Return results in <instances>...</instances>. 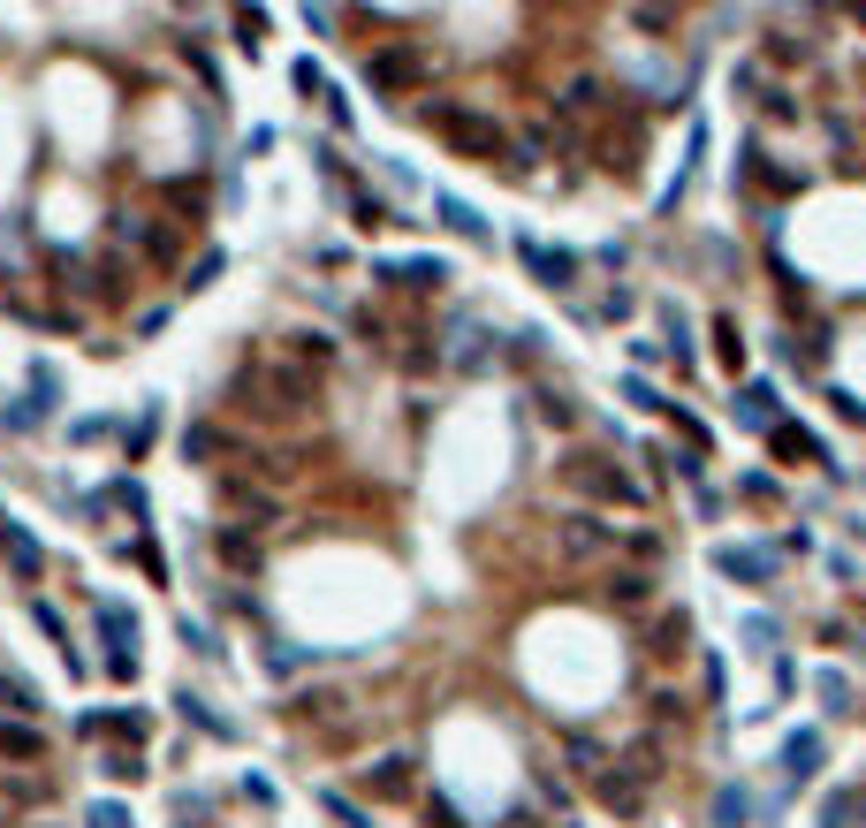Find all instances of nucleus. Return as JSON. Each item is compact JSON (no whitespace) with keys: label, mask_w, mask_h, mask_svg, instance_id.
Segmentation results:
<instances>
[{"label":"nucleus","mask_w":866,"mask_h":828,"mask_svg":"<svg viewBox=\"0 0 866 828\" xmlns=\"http://www.w3.org/2000/svg\"><path fill=\"white\" fill-rule=\"evenodd\" d=\"M426 130L456 152V160H479V168H494L502 152H510V130L486 115V107H472V99H433L426 107Z\"/></svg>","instance_id":"1"},{"label":"nucleus","mask_w":866,"mask_h":828,"mask_svg":"<svg viewBox=\"0 0 866 828\" xmlns=\"http://www.w3.org/2000/svg\"><path fill=\"white\" fill-rule=\"evenodd\" d=\"M563 480L578 486V494H593V502H623V510H639V502H647V486L631 480L616 456H570Z\"/></svg>","instance_id":"2"},{"label":"nucleus","mask_w":866,"mask_h":828,"mask_svg":"<svg viewBox=\"0 0 866 828\" xmlns=\"http://www.w3.org/2000/svg\"><path fill=\"white\" fill-rule=\"evenodd\" d=\"M555 555L563 563H601V555H616V524L593 518V510H563L555 518Z\"/></svg>","instance_id":"3"},{"label":"nucleus","mask_w":866,"mask_h":828,"mask_svg":"<svg viewBox=\"0 0 866 828\" xmlns=\"http://www.w3.org/2000/svg\"><path fill=\"white\" fill-rule=\"evenodd\" d=\"M365 85H373V99H403V91H419L426 85V53L419 46H381L373 61H365Z\"/></svg>","instance_id":"4"},{"label":"nucleus","mask_w":866,"mask_h":828,"mask_svg":"<svg viewBox=\"0 0 866 828\" xmlns=\"http://www.w3.org/2000/svg\"><path fill=\"white\" fill-rule=\"evenodd\" d=\"M411 768H419L411 752H381L373 768H357V783H365V798H381V806H388V798H411V783H419Z\"/></svg>","instance_id":"5"},{"label":"nucleus","mask_w":866,"mask_h":828,"mask_svg":"<svg viewBox=\"0 0 866 828\" xmlns=\"http://www.w3.org/2000/svg\"><path fill=\"white\" fill-rule=\"evenodd\" d=\"M115 236H122V244H137L152 266H175V252H183V236H175V228H160V220H145V214H122V220H115Z\"/></svg>","instance_id":"6"},{"label":"nucleus","mask_w":866,"mask_h":828,"mask_svg":"<svg viewBox=\"0 0 866 828\" xmlns=\"http://www.w3.org/2000/svg\"><path fill=\"white\" fill-rule=\"evenodd\" d=\"M244 441L228 434V426H214V418H198V426H183V456L190 464H214V456H236Z\"/></svg>","instance_id":"7"},{"label":"nucleus","mask_w":866,"mask_h":828,"mask_svg":"<svg viewBox=\"0 0 866 828\" xmlns=\"http://www.w3.org/2000/svg\"><path fill=\"white\" fill-rule=\"evenodd\" d=\"M0 760H46V730L31 722V714H16V722H0Z\"/></svg>","instance_id":"8"},{"label":"nucleus","mask_w":866,"mask_h":828,"mask_svg":"<svg viewBox=\"0 0 866 828\" xmlns=\"http://www.w3.org/2000/svg\"><path fill=\"white\" fill-rule=\"evenodd\" d=\"M715 570H722V578H745V585H768V578H776V555H760V548H715Z\"/></svg>","instance_id":"9"},{"label":"nucleus","mask_w":866,"mask_h":828,"mask_svg":"<svg viewBox=\"0 0 866 828\" xmlns=\"http://www.w3.org/2000/svg\"><path fill=\"white\" fill-rule=\"evenodd\" d=\"M783 776H790V783H814V776H821V730H798V738L783 745Z\"/></svg>","instance_id":"10"},{"label":"nucleus","mask_w":866,"mask_h":828,"mask_svg":"<svg viewBox=\"0 0 866 828\" xmlns=\"http://www.w3.org/2000/svg\"><path fill=\"white\" fill-rule=\"evenodd\" d=\"M616 760H623V768H631V776H639V783H661V776H669V752H661V738H631L623 745V752H616Z\"/></svg>","instance_id":"11"},{"label":"nucleus","mask_w":866,"mask_h":828,"mask_svg":"<svg viewBox=\"0 0 866 828\" xmlns=\"http://www.w3.org/2000/svg\"><path fill=\"white\" fill-rule=\"evenodd\" d=\"M518 252L532 259V274H540L548 289H570V282H578V259H570V252H548V244H532V236H524Z\"/></svg>","instance_id":"12"},{"label":"nucleus","mask_w":866,"mask_h":828,"mask_svg":"<svg viewBox=\"0 0 866 828\" xmlns=\"http://www.w3.org/2000/svg\"><path fill=\"white\" fill-rule=\"evenodd\" d=\"M737 426H745V434H768V426H776V388H768V381L737 388Z\"/></svg>","instance_id":"13"},{"label":"nucleus","mask_w":866,"mask_h":828,"mask_svg":"<svg viewBox=\"0 0 866 828\" xmlns=\"http://www.w3.org/2000/svg\"><path fill=\"white\" fill-rule=\"evenodd\" d=\"M768 448H776L783 464H798V456H806V464H828V448H821V441L806 434V426H783V418L768 426Z\"/></svg>","instance_id":"14"},{"label":"nucleus","mask_w":866,"mask_h":828,"mask_svg":"<svg viewBox=\"0 0 866 828\" xmlns=\"http://www.w3.org/2000/svg\"><path fill=\"white\" fill-rule=\"evenodd\" d=\"M0 555L16 563V578H39V570H46V548L23 532V524H0Z\"/></svg>","instance_id":"15"},{"label":"nucleus","mask_w":866,"mask_h":828,"mask_svg":"<svg viewBox=\"0 0 866 828\" xmlns=\"http://www.w3.org/2000/svg\"><path fill=\"white\" fill-rule=\"evenodd\" d=\"M685 639H692V615H685V609H669L661 623H653V647H647V654H653V661H685V654H692Z\"/></svg>","instance_id":"16"},{"label":"nucleus","mask_w":866,"mask_h":828,"mask_svg":"<svg viewBox=\"0 0 866 828\" xmlns=\"http://www.w3.org/2000/svg\"><path fill=\"white\" fill-rule=\"evenodd\" d=\"M647 601H653L647 570H616V578H608V609H647Z\"/></svg>","instance_id":"17"},{"label":"nucleus","mask_w":866,"mask_h":828,"mask_svg":"<svg viewBox=\"0 0 866 828\" xmlns=\"http://www.w3.org/2000/svg\"><path fill=\"white\" fill-rule=\"evenodd\" d=\"M214 548H220V563H228V570H259V540H252V532H236V524H220Z\"/></svg>","instance_id":"18"},{"label":"nucleus","mask_w":866,"mask_h":828,"mask_svg":"<svg viewBox=\"0 0 866 828\" xmlns=\"http://www.w3.org/2000/svg\"><path fill=\"white\" fill-rule=\"evenodd\" d=\"M555 115H570V122H578V115H601V77H570L563 99H555Z\"/></svg>","instance_id":"19"},{"label":"nucleus","mask_w":866,"mask_h":828,"mask_svg":"<svg viewBox=\"0 0 866 828\" xmlns=\"http://www.w3.org/2000/svg\"><path fill=\"white\" fill-rule=\"evenodd\" d=\"M220 502H228V510H252L259 524H274V494H259L252 480H220Z\"/></svg>","instance_id":"20"},{"label":"nucleus","mask_w":866,"mask_h":828,"mask_svg":"<svg viewBox=\"0 0 866 828\" xmlns=\"http://www.w3.org/2000/svg\"><path fill=\"white\" fill-rule=\"evenodd\" d=\"M563 752H570V768H578V776H601L608 760H616V752H608L601 738H585V730H570V738H563Z\"/></svg>","instance_id":"21"},{"label":"nucleus","mask_w":866,"mask_h":828,"mask_svg":"<svg viewBox=\"0 0 866 828\" xmlns=\"http://www.w3.org/2000/svg\"><path fill=\"white\" fill-rule=\"evenodd\" d=\"M282 357H297L304 373H327V365H335V343H327V335H289Z\"/></svg>","instance_id":"22"},{"label":"nucleus","mask_w":866,"mask_h":828,"mask_svg":"<svg viewBox=\"0 0 866 828\" xmlns=\"http://www.w3.org/2000/svg\"><path fill=\"white\" fill-rule=\"evenodd\" d=\"M403 289H441L449 282V259H403V266H388Z\"/></svg>","instance_id":"23"},{"label":"nucleus","mask_w":866,"mask_h":828,"mask_svg":"<svg viewBox=\"0 0 866 828\" xmlns=\"http://www.w3.org/2000/svg\"><path fill=\"white\" fill-rule=\"evenodd\" d=\"M343 714H350L343 692H304L297 699V722H343Z\"/></svg>","instance_id":"24"},{"label":"nucleus","mask_w":866,"mask_h":828,"mask_svg":"<svg viewBox=\"0 0 866 828\" xmlns=\"http://www.w3.org/2000/svg\"><path fill=\"white\" fill-rule=\"evenodd\" d=\"M433 206H441V220H449L456 236H472V244H486V220H479L472 206H464V198H433Z\"/></svg>","instance_id":"25"},{"label":"nucleus","mask_w":866,"mask_h":828,"mask_svg":"<svg viewBox=\"0 0 866 828\" xmlns=\"http://www.w3.org/2000/svg\"><path fill=\"white\" fill-rule=\"evenodd\" d=\"M768 61H776V69H790V61L806 69V61H814V46L798 39V31H768Z\"/></svg>","instance_id":"26"},{"label":"nucleus","mask_w":866,"mask_h":828,"mask_svg":"<svg viewBox=\"0 0 866 828\" xmlns=\"http://www.w3.org/2000/svg\"><path fill=\"white\" fill-rule=\"evenodd\" d=\"M631 23L639 31H677V0H631Z\"/></svg>","instance_id":"27"},{"label":"nucleus","mask_w":866,"mask_h":828,"mask_svg":"<svg viewBox=\"0 0 866 828\" xmlns=\"http://www.w3.org/2000/svg\"><path fill=\"white\" fill-rule=\"evenodd\" d=\"M852 821H866V798H859V790H836V798H828V814H821V828H852Z\"/></svg>","instance_id":"28"},{"label":"nucleus","mask_w":866,"mask_h":828,"mask_svg":"<svg viewBox=\"0 0 866 828\" xmlns=\"http://www.w3.org/2000/svg\"><path fill=\"white\" fill-rule=\"evenodd\" d=\"M745 814H752L745 790H715V828H745Z\"/></svg>","instance_id":"29"},{"label":"nucleus","mask_w":866,"mask_h":828,"mask_svg":"<svg viewBox=\"0 0 866 828\" xmlns=\"http://www.w3.org/2000/svg\"><path fill=\"white\" fill-rule=\"evenodd\" d=\"M715 357H722V365H745V335H737V319H715Z\"/></svg>","instance_id":"30"},{"label":"nucleus","mask_w":866,"mask_h":828,"mask_svg":"<svg viewBox=\"0 0 866 828\" xmlns=\"http://www.w3.org/2000/svg\"><path fill=\"white\" fill-rule=\"evenodd\" d=\"M175 707H183V722H198L206 738H228V722H220V714H214V707H206V699H190V692H183V699H175Z\"/></svg>","instance_id":"31"},{"label":"nucleus","mask_w":866,"mask_h":828,"mask_svg":"<svg viewBox=\"0 0 866 828\" xmlns=\"http://www.w3.org/2000/svg\"><path fill=\"white\" fill-rule=\"evenodd\" d=\"M532 403H540V418H548V426H578V403H570V395L540 388V395H532Z\"/></svg>","instance_id":"32"},{"label":"nucleus","mask_w":866,"mask_h":828,"mask_svg":"<svg viewBox=\"0 0 866 828\" xmlns=\"http://www.w3.org/2000/svg\"><path fill=\"white\" fill-rule=\"evenodd\" d=\"M259 39H266V16H259V8H236V46H244V53H259Z\"/></svg>","instance_id":"33"},{"label":"nucleus","mask_w":866,"mask_h":828,"mask_svg":"<svg viewBox=\"0 0 866 828\" xmlns=\"http://www.w3.org/2000/svg\"><path fill=\"white\" fill-rule=\"evenodd\" d=\"M99 776H115V783H137L145 768H137V752H107V760H99Z\"/></svg>","instance_id":"34"},{"label":"nucleus","mask_w":866,"mask_h":828,"mask_svg":"<svg viewBox=\"0 0 866 828\" xmlns=\"http://www.w3.org/2000/svg\"><path fill=\"white\" fill-rule=\"evenodd\" d=\"M821 699H828V714H852V684H844L836 669H828V677H821Z\"/></svg>","instance_id":"35"},{"label":"nucleus","mask_w":866,"mask_h":828,"mask_svg":"<svg viewBox=\"0 0 866 828\" xmlns=\"http://www.w3.org/2000/svg\"><path fill=\"white\" fill-rule=\"evenodd\" d=\"M327 814H335L343 828H373V814H357V806H350L343 790H327Z\"/></svg>","instance_id":"36"},{"label":"nucleus","mask_w":866,"mask_h":828,"mask_svg":"<svg viewBox=\"0 0 866 828\" xmlns=\"http://www.w3.org/2000/svg\"><path fill=\"white\" fill-rule=\"evenodd\" d=\"M760 107H768V122H798V99H790V91H768Z\"/></svg>","instance_id":"37"},{"label":"nucleus","mask_w":866,"mask_h":828,"mask_svg":"<svg viewBox=\"0 0 866 828\" xmlns=\"http://www.w3.org/2000/svg\"><path fill=\"white\" fill-rule=\"evenodd\" d=\"M737 494H745V502H760V510H768V502H776V480H760V472H752V480H737Z\"/></svg>","instance_id":"38"},{"label":"nucleus","mask_w":866,"mask_h":828,"mask_svg":"<svg viewBox=\"0 0 866 828\" xmlns=\"http://www.w3.org/2000/svg\"><path fill=\"white\" fill-rule=\"evenodd\" d=\"M828 403H836V418H852V426H866V403H859V395H852V388H836V395H828Z\"/></svg>","instance_id":"39"},{"label":"nucleus","mask_w":866,"mask_h":828,"mask_svg":"<svg viewBox=\"0 0 866 828\" xmlns=\"http://www.w3.org/2000/svg\"><path fill=\"white\" fill-rule=\"evenodd\" d=\"M297 91H304V99H319V91H327V77H319V61H297Z\"/></svg>","instance_id":"40"},{"label":"nucleus","mask_w":866,"mask_h":828,"mask_svg":"<svg viewBox=\"0 0 866 828\" xmlns=\"http://www.w3.org/2000/svg\"><path fill=\"white\" fill-rule=\"evenodd\" d=\"M91 828H130V814L122 806H91Z\"/></svg>","instance_id":"41"},{"label":"nucleus","mask_w":866,"mask_h":828,"mask_svg":"<svg viewBox=\"0 0 866 828\" xmlns=\"http://www.w3.org/2000/svg\"><path fill=\"white\" fill-rule=\"evenodd\" d=\"M844 16H852V23H859V31H866V0H844Z\"/></svg>","instance_id":"42"}]
</instances>
